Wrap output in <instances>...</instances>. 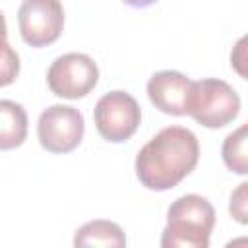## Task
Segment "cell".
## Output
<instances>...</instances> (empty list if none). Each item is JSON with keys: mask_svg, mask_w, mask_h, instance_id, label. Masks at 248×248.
<instances>
[{"mask_svg": "<svg viewBox=\"0 0 248 248\" xmlns=\"http://www.w3.org/2000/svg\"><path fill=\"white\" fill-rule=\"evenodd\" d=\"M198 159L200 143L194 132L167 126L138 151L136 176L149 190H170L194 170Z\"/></svg>", "mask_w": 248, "mask_h": 248, "instance_id": "1", "label": "cell"}, {"mask_svg": "<svg viewBox=\"0 0 248 248\" xmlns=\"http://www.w3.org/2000/svg\"><path fill=\"white\" fill-rule=\"evenodd\" d=\"M215 225L213 205L198 194L174 200L167 211V227L161 234L163 248H207Z\"/></svg>", "mask_w": 248, "mask_h": 248, "instance_id": "2", "label": "cell"}, {"mask_svg": "<svg viewBox=\"0 0 248 248\" xmlns=\"http://www.w3.org/2000/svg\"><path fill=\"white\" fill-rule=\"evenodd\" d=\"M240 110V97L223 79L207 78L190 83L186 114L205 128H223L231 124Z\"/></svg>", "mask_w": 248, "mask_h": 248, "instance_id": "3", "label": "cell"}, {"mask_svg": "<svg viewBox=\"0 0 248 248\" xmlns=\"http://www.w3.org/2000/svg\"><path fill=\"white\" fill-rule=\"evenodd\" d=\"M93 116L97 132L107 141L120 143L136 134L141 120V110L130 93L110 91L97 101Z\"/></svg>", "mask_w": 248, "mask_h": 248, "instance_id": "4", "label": "cell"}, {"mask_svg": "<svg viewBox=\"0 0 248 248\" xmlns=\"http://www.w3.org/2000/svg\"><path fill=\"white\" fill-rule=\"evenodd\" d=\"M99 79V68L91 56L83 52H68L58 56L48 72L46 83L50 91L64 99L85 97Z\"/></svg>", "mask_w": 248, "mask_h": 248, "instance_id": "5", "label": "cell"}, {"mask_svg": "<svg viewBox=\"0 0 248 248\" xmlns=\"http://www.w3.org/2000/svg\"><path fill=\"white\" fill-rule=\"evenodd\" d=\"M83 132V114L70 105H52L45 108L37 122L39 141L50 153H68L76 149Z\"/></svg>", "mask_w": 248, "mask_h": 248, "instance_id": "6", "label": "cell"}, {"mask_svg": "<svg viewBox=\"0 0 248 248\" xmlns=\"http://www.w3.org/2000/svg\"><path fill=\"white\" fill-rule=\"evenodd\" d=\"M21 37L31 46L54 43L64 27V8L60 0H23L17 12Z\"/></svg>", "mask_w": 248, "mask_h": 248, "instance_id": "7", "label": "cell"}, {"mask_svg": "<svg viewBox=\"0 0 248 248\" xmlns=\"http://www.w3.org/2000/svg\"><path fill=\"white\" fill-rule=\"evenodd\" d=\"M192 79L176 70H161L147 81L149 101L165 114H186V101Z\"/></svg>", "mask_w": 248, "mask_h": 248, "instance_id": "8", "label": "cell"}, {"mask_svg": "<svg viewBox=\"0 0 248 248\" xmlns=\"http://www.w3.org/2000/svg\"><path fill=\"white\" fill-rule=\"evenodd\" d=\"M27 138V112L10 99H0V149H16Z\"/></svg>", "mask_w": 248, "mask_h": 248, "instance_id": "9", "label": "cell"}, {"mask_svg": "<svg viewBox=\"0 0 248 248\" xmlns=\"http://www.w3.org/2000/svg\"><path fill=\"white\" fill-rule=\"evenodd\" d=\"M76 246H126L122 229L105 219H95L81 225L74 234Z\"/></svg>", "mask_w": 248, "mask_h": 248, "instance_id": "10", "label": "cell"}, {"mask_svg": "<svg viewBox=\"0 0 248 248\" xmlns=\"http://www.w3.org/2000/svg\"><path fill=\"white\" fill-rule=\"evenodd\" d=\"M246 124L238 126L234 132H231L223 141V161L225 165L236 172L246 174L248 172V155H246Z\"/></svg>", "mask_w": 248, "mask_h": 248, "instance_id": "11", "label": "cell"}, {"mask_svg": "<svg viewBox=\"0 0 248 248\" xmlns=\"http://www.w3.org/2000/svg\"><path fill=\"white\" fill-rule=\"evenodd\" d=\"M19 74V56L8 45V41L0 43V87L16 81Z\"/></svg>", "mask_w": 248, "mask_h": 248, "instance_id": "12", "label": "cell"}, {"mask_svg": "<svg viewBox=\"0 0 248 248\" xmlns=\"http://www.w3.org/2000/svg\"><path fill=\"white\" fill-rule=\"evenodd\" d=\"M246 190H248V182H242L238 184V188L232 192L231 196V205H229V211L231 215L238 221V223H246Z\"/></svg>", "mask_w": 248, "mask_h": 248, "instance_id": "13", "label": "cell"}, {"mask_svg": "<svg viewBox=\"0 0 248 248\" xmlns=\"http://www.w3.org/2000/svg\"><path fill=\"white\" fill-rule=\"evenodd\" d=\"M122 2L128 4V6H134V8H145V6L155 4L157 0H122Z\"/></svg>", "mask_w": 248, "mask_h": 248, "instance_id": "14", "label": "cell"}, {"mask_svg": "<svg viewBox=\"0 0 248 248\" xmlns=\"http://www.w3.org/2000/svg\"><path fill=\"white\" fill-rule=\"evenodd\" d=\"M6 35H8V29H6V19H4V14L0 12V43L6 41Z\"/></svg>", "mask_w": 248, "mask_h": 248, "instance_id": "15", "label": "cell"}]
</instances>
